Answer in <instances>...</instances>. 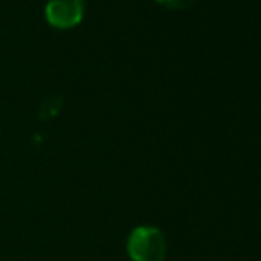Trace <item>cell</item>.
Here are the masks:
<instances>
[{"mask_svg":"<svg viewBox=\"0 0 261 261\" xmlns=\"http://www.w3.org/2000/svg\"><path fill=\"white\" fill-rule=\"evenodd\" d=\"M126 252L132 261H164L167 240L158 227L139 226L128 237Z\"/></svg>","mask_w":261,"mask_h":261,"instance_id":"cell-1","label":"cell"},{"mask_svg":"<svg viewBox=\"0 0 261 261\" xmlns=\"http://www.w3.org/2000/svg\"><path fill=\"white\" fill-rule=\"evenodd\" d=\"M86 0H46L45 16L55 29H71L84 18Z\"/></svg>","mask_w":261,"mask_h":261,"instance_id":"cell-2","label":"cell"},{"mask_svg":"<svg viewBox=\"0 0 261 261\" xmlns=\"http://www.w3.org/2000/svg\"><path fill=\"white\" fill-rule=\"evenodd\" d=\"M61 109H62V96L54 94V96H48L46 100L41 101L38 114L41 119H52V117H55L61 112Z\"/></svg>","mask_w":261,"mask_h":261,"instance_id":"cell-3","label":"cell"},{"mask_svg":"<svg viewBox=\"0 0 261 261\" xmlns=\"http://www.w3.org/2000/svg\"><path fill=\"white\" fill-rule=\"evenodd\" d=\"M155 2L167 7V9H187V7L194 6L197 0H155Z\"/></svg>","mask_w":261,"mask_h":261,"instance_id":"cell-4","label":"cell"}]
</instances>
